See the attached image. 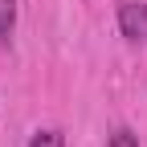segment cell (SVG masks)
<instances>
[{
	"mask_svg": "<svg viewBox=\"0 0 147 147\" xmlns=\"http://www.w3.org/2000/svg\"><path fill=\"white\" fill-rule=\"evenodd\" d=\"M29 147H65V135L57 131V127H41V131H33Z\"/></svg>",
	"mask_w": 147,
	"mask_h": 147,
	"instance_id": "3957f363",
	"label": "cell"
},
{
	"mask_svg": "<svg viewBox=\"0 0 147 147\" xmlns=\"http://www.w3.org/2000/svg\"><path fill=\"white\" fill-rule=\"evenodd\" d=\"M106 147H139V135L131 131V127H119V131L106 139Z\"/></svg>",
	"mask_w": 147,
	"mask_h": 147,
	"instance_id": "277c9868",
	"label": "cell"
},
{
	"mask_svg": "<svg viewBox=\"0 0 147 147\" xmlns=\"http://www.w3.org/2000/svg\"><path fill=\"white\" fill-rule=\"evenodd\" d=\"M12 29H16V0H0V41H12Z\"/></svg>",
	"mask_w": 147,
	"mask_h": 147,
	"instance_id": "7a4b0ae2",
	"label": "cell"
},
{
	"mask_svg": "<svg viewBox=\"0 0 147 147\" xmlns=\"http://www.w3.org/2000/svg\"><path fill=\"white\" fill-rule=\"evenodd\" d=\"M115 16H119V33L131 45H147V4L143 0H119Z\"/></svg>",
	"mask_w": 147,
	"mask_h": 147,
	"instance_id": "6da1fadb",
	"label": "cell"
}]
</instances>
